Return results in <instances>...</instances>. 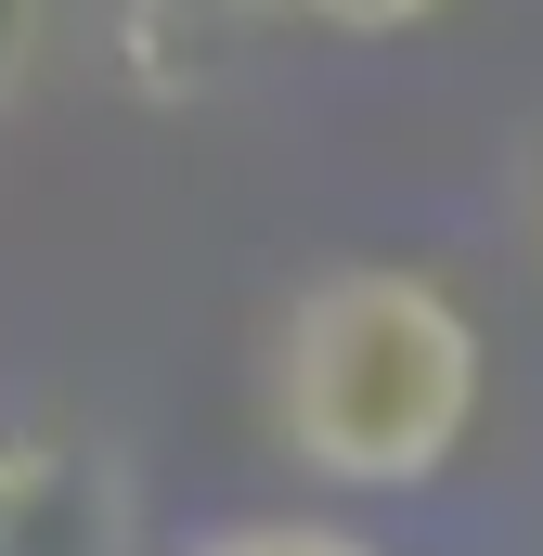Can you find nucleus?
Masks as SVG:
<instances>
[{
  "label": "nucleus",
  "mask_w": 543,
  "mask_h": 556,
  "mask_svg": "<svg viewBox=\"0 0 543 556\" xmlns=\"http://www.w3.org/2000/svg\"><path fill=\"white\" fill-rule=\"evenodd\" d=\"M505 233H518V260L543 273V117L505 142Z\"/></svg>",
  "instance_id": "obj_7"
},
{
  "label": "nucleus",
  "mask_w": 543,
  "mask_h": 556,
  "mask_svg": "<svg viewBox=\"0 0 543 556\" xmlns=\"http://www.w3.org/2000/svg\"><path fill=\"white\" fill-rule=\"evenodd\" d=\"M0 556H142V479L117 440L13 427L0 440Z\"/></svg>",
  "instance_id": "obj_2"
},
{
  "label": "nucleus",
  "mask_w": 543,
  "mask_h": 556,
  "mask_svg": "<svg viewBox=\"0 0 543 556\" xmlns=\"http://www.w3.org/2000/svg\"><path fill=\"white\" fill-rule=\"evenodd\" d=\"M104 65H117V91H142V104H207L233 78V0H117Z\"/></svg>",
  "instance_id": "obj_3"
},
{
  "label": "nucleus",
  "mask_w": 543,
  "mask_h": 556,
  "mask_svg": "<svg viewBox=\"0 0 543 556\" xmlns=\"http://www.w3.org/2000/svg\"><path fill=\"white\" fill-rule=\"evenodd\" d=\"M168 556H389L376 531H350V518H311V505H272V518H207L194 544Z\"/></svg>",
  "instance_id": "obj_4"
},
{
  "label": "nucleus",
  "mask_w": 543,
  "mask_h": 556,
  "mask_svg": "<svg viewBox=\"0 0 543 556\" xmlns=\"http://www.w3.org/2000/svg\"><path fill=\"white\" fill-rule=\"evenodd\" d=\"M479 415H492L479 311L414 260H337L260 337V427L324 492H363V505L440 492Z\"/></svg>",
  "instance_id": "obj_1"
},
{
  "label": "nucleus",
  "mask_w": 543,
  "mask_h": 556,
  "mask_svg": "<svg viewBox=\"0 0 543 556\" xmlns=\"http://www.w3.org/2000/svg\"><path fill=\"white\" fill-rule=\"evenodd\" d=\"M39 65H52V0H0V117L39 91Z\"/></svg>",
  "instance_id": "obj_6"
},
{
  "label": "nucleus",
  "mask_w": 543,
  "mask_h": 556,
  "mask_svg": "<svg viewBox=\"0 0 543 556\" xmlns=\"http://www.w3.org/2000/svg\"><path fill=\"white\" fill-rule=\"evenodd\" d=\"M285 26H311V39H414V26H440L453 0H272Z\"/></svg>",
  "instance_id": "obj_5"
}]
</instances>
